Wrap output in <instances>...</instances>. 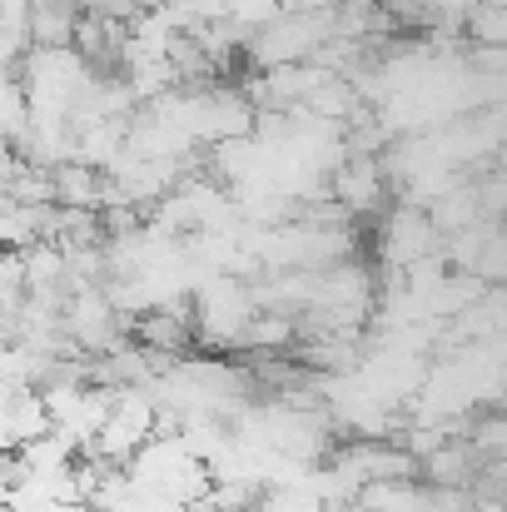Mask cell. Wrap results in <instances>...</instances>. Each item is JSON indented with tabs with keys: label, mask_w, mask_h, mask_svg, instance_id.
Returning <instances> with one entry per match:
<instances>
[{
	"label": "cell",
	"mask_w": 507,
	"mask_h": 512,
	"mask_svg": "<svg viewBox=\"0 0 507 512\" xmlns=\"http://www.w3.org/2000/svg\"><path fill=\"white\" fill-rule=\"evenodd\" d=\"M75 5L70 0H35V10H30V45H70V35H75Z\"/></svg>",
	"instance_id": "cell-1"
},
{
	"label": "cell",
	"mask_w": 507,
	"mask_h": 512,
	"mask_svg": "<svg viewBox=\"0 0 507 512\" xmlns=\"http://www.w3.org/2000/svg\"><path fill=\"white\" fill-rule=\"evenodd\" d=\"M30 125V110H25V85L15 70H0V140H20V130Z\"/></svg>",
	"instance_id": "cell-2"
},
{
	"label": "cell",
	"mask_w": 507,
	"mask_h": 512,
	"mask_svg": "<svg viewBox=\"0 0 507 512\" xmlns=\"http://www.w3.org/2000/svg\"><path fill=\"white\" fill-rule=\"evenodd\" d=\"M338 0H279V10H334Z\"/></svg>",
	"instance_id": "cell-3"
},
{
	"label": "cell",
	"mask_w": 507,
	"mask_h": 512,
	"mask_svg": "<svg viewBox=\"0 0 507 512\" xmlns=\"http://www.w3.org/2000/svg\"><path fill=\"white\" fill-rule=\"evenodd\" d=\"M0 453H15V438H10V428H5V413H0Z\"/></svg>",
	"instance_id": "cell-4"
},
{
	"label": "cell",
	"mask_w": 507,
	"mask_h": 512,
	"mask_svg": "<svg viewBox=\"0 0 507 512\" xmlns=\"http://www.w3.org/2000/svg\"><path fill=\"white\" fill-rule=\"evenodd\" d=\"M0 204H5V179H0Z\"/></svg>",
	"instance_id": "cell-5"
}]
</instances>
